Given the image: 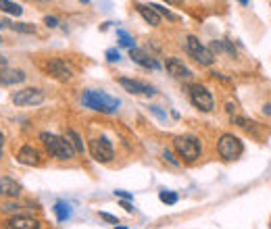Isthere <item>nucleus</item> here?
I'll return each instance as SVG.
<instances>
[{"mask_svg": "<svg viewBox=\"0 0 271 229\" xmlns=\"http://www.w3.org/2000/svg\"><path fill=\"white\" fill-rule=\"evenodd\" d=\"M40 142L46 146V150L50 152V156L59 158V161H71L77 154L73 150V146L69 144L67 138H60L57 134H48V131H42L40 134Z\"/></svg>", "mask_w": 271, "mask_h": 229, "instance_id": "f257e3e1", "label": "nucleus"}, {"mask_svg": "<svg viewBox=\"0 0 271 229\" xmlns=\"http://www.w3.org/2000/svg\"><path fill=\"white\" fill-rule=\"evenodd\" d=\"M82 104L86 109L98 111V113H104V114H111V113H115L119 109L117 98H113V96L98 92V90H86L84 96H82Z\"/></svg>", "mask_w": 271, "mask_h": 229, "instance_id": "f03ea898", "label": "nucleus"}, {"mask_svg": "<svg viewBox=\"0 0 271 229\" xmlns=\"http://www.w3.org/2000/svg\"><path fill=\"white\" fill-rule=\"evenodd\" d=\"M173 148H176L180 158H183L186 163H194L200 156V150H203L198 138H194V136H178L173 140Z\"/></svg>", "mask_w": 271, "mask_h": 229, "instance_id": "7ed1b4c3", "label": "nucleus"}, {"mask_svg": "<svg viewBox=\"0 0 271 229\" xmlns=\"http://www.w3.org/2000/svg\"><path fill=\"white\" fill-rule=\"evenodd\" d=\"M183 46H186V52L196 60V63L205 65V67H209V65H213V63H215V55H213L211 50H209V46L200 44L198 38L188 36L186 40H183Z\"/></svg>", "mask_w": 271, "mask_h": 229, "instance_id": "20e7f679", "label": "nucleus"}, {"mask_svg": "<svg viewBox=\"0 0 271 229\" xmlns=\"http://www.w3.org/2000/svg\"><path fill=\"white\" fill-rule=\"evenodd\" d=\"M217 152L223 161H236L244 152V146L240 142V138H236L234 134H223L217 142Z\"/></svg>", "mask_w": 271, "mask_h": 229, "instance_id": "39448f33", "label": "nucleus"}, {"mask_svg": "<svg viewBox=\"0 0 271 229\" xmlns=\"http://www.w3.org/2000/svg\"><path fill=\"white\" fill-rule=\"evenodd\" d=\"M188 96H190V102L194 104L196 109H200L203 113H211L215 109V100H213V94L207 90L205 86L200 84H192L188 87Z\"/></svg>", "mask_w": 271, "mask_h": 229, "instance_id": "423d86ee", "label": "nucleus"}, {"mask_svg": "<svg viewBox=\"0 0 271 229\" xmlns=\"http://www.w3.org/2000/svg\"><path fill=\"white\" fill-rule=\"evenodd\" d=\"M11 100L17 107H36V104L44 102V92L40 87H23L11 96Z\"/></svg>", "mask_w": 271, "mask_h": 229, "instance_id": "0eeeda50", "label": "nucleus"}, {"mask_svg": "<svg viewBox=\"0 0 271 229\" xmlns=\"http://www.w3.org/2000/svg\"><path fill=\"white\" fill-rule=\"evenodd\" d=\"M90 154L96 163H109L115 156V150L107 138H94L90 140Z\"/></svg>", "mask_w": 271, "mask_h": 229, "instance_id": "6e6552de", "label": "nucleus"}, {"mask_svg": "<svg viewBox=\"0 0 271 229\" xmlns=\"http://www.w3.org/2000/svg\"><path fill=\"white\" fill-rule=\"evenodd\" d=\"M46 69H48V73H50L52 77L59 79V82H69V79L73 77L71 65H69L67 60H63V58H50L48 65H46Z\"/></svg>", "mask_w": 271, "mask_h": 229, "instance_id": "1a4fd4ad", "label": "nucleus"}, {"mask_svg": "<svg viewBox=\"0 0 271 229\" xmlns=\"http://www.w3.org/2000/svg\"><path fill=\"white\" fill-rule=\"evenodd\" d=\"M119 86L125 87V92L136 94V96H154L156 94V90L152 86L138 82V79H129V77H119Z\"/></svg>", "mask_w": 271, "mask_h": 229, "instance_id": "9d476101", "label": "nucleus"}, {"mask_svg": "<svg viewBox=\"0 0 271 229\" xmlns=\"http://www.w3.org/2000/svg\"><path fill=\"white\" fill-rule=\"evenodd\" d=\"M17 163L28 165V167H38L42 163V156H40V152L33 146L25 144V146L19 148V152H17Z\"/></svg>", "mask_w": 271, "mask_h": 229, "instance_id": "9b49d317", "label": "nucleus"}, {"mask_svg": "<svg viewBox=\"0 0 271 229\" xmlns=\"http://www.w3.org/2000/svg\"><path fill=\"white\" fill-rule=\"evenodd\" d=\"M165 67H167V73L171 77H176V79H188V77H192V71L181 63L180 58H176V57H169L167 60H165Z\"/></svg>", "mask_w": 271, "mask_h": 229, "instance_id": "f8f14e48", "label": "nucleus"}, {"mask_svg": "<svg viewBox=\"0 0 271 229\" xmlns=\"http://www.w3.org/2000/svg\"><path fill=\"white\" fill-rule=\"evenodd\" d=\"M23 82H25V73L21 69H11V67L0 69V86H17Z\"/></svg>", "mask_w": 271, "mask_h": 229, "instance_id": "ddd939ff", "label": "nucleus"}, {"mask_svg": "<svg viewBox=\"0 0 271 229\" xmlns=\"http://www.w3.org/2000/svg\"><path fill=\"white\" fill-rule=\"evenodd\" d=\"M8 229H40L42 223L38 221V219H33L30 215H15L11 221L6 223Z\"/></svg>", "mask_w": 271, "mask_h": 229, "instance_id": "4468645a", "label": "nucleus"}, {"mask_svg": "<svg viewBox=\"0 0 271 229\" xmlns=\"http://www.w3.org/2000/svg\"><path fill=\"white\" fill-rule=\"evenodd\" d=\"M129 58L134 60V63H138L140 67H144V69H159V63L148 55V52L144 50H140V48H132L129 50Z\"/></svg>", "mask_w": 271, "mask_h": 229, "instance_id": "2eb2a0df", "label": "nucleus"}, {"mask_svg": "<svg viewBox=\"0 0 271 229\" xmlns=\"http://www.w3.org/2000/svg\"><path fill=\"white\" fill-rule=\"evenodd\" d=\"M21 194V186L11 177H2L0 179V196L4 198H17Z\"/></svg>", "mask_w": 271, "mask_h": 229, "instance_id": "dca6fc26", "label": "nucleus"}, {"mask_svg": "<svg viewBox=\"0 0 271 229\" xmlns=\"http://www.w3.org/2000/svg\"><path fill=\"white\" fill-rule=\"evenodd\" d=\"M136 11L142 15V19L148 23V25H152V28H156V25H161V17L156 15L152 8H151V4H136Z\"/></svg>", "mask_w": 271, "mask_h": 229, "instance_id": "f3484780", "label": "nucleus"}, {"mask_svg": "<svg viewBox=\"0 0 271 229\" xmlns=\"http://www.w3.org/2000/svg\"><path fill=\"white\" fill-rule=\"evenodd\" d=\"M0 11L6 13V15L19 17V15H23V6L17 4V2H11V0H0Z\"/></svg>", "mask_w": 271, "mask_h": 229, "instance_id": "a211bd4d", "label": "nucleus"}, {"mask_svg": "<svg viewBox=\"0 0 271 229\" xmlns=\"http://www.w3.org/2000/svg\"><path fill=\"white\" fill-rule=\"evenodd\" d=\"M209 50H215L217 55L219 52H227V55H232V57H236V50H234V46L230 42H225V40H215V42H211V46H209Z\"/></svg>", "mask_w": 271, "mask_h": 229, "instance_id": "6ab92c4d", "label": "nucleus"}, {"mask_svg": "<svg viewBox=\"0 0 271 229\" xmlns=\"http://www.w3.org/2000/svg\"><path fill=\"white\" fill-rule=\"evenodd\" d=\"M55 215H57V219H59V221H67V219L71 217V206H69L67 202L59 200L57 204H55Z\"/></svg>", "mask_w": 271, "mask_h": 229, "instance_id": "aec40b11", "label": "nucleus"}, {"mask_svg": "<svg viewBox=\"0 0 271 229\" xmlns=\"http://www.w3.org/2000/svg\"><path fill=\"white\" fill-rule=\"evenodd\" d=\"M67 140H69V144L73 146V150L80 154V152H84V142H82V138H80V134L77 131H73V129H67V136H65Z\"/></svg>", "mask_w": 271, "mask_h": 229, "instance_id": "412c9836", "label": "nucleus"}, {"mask_svg": "<svg viewBox=\"0 0 271 229\" xmlns=\"http://www.w3.org/2000/svg\"><path fill=\"white\" fill-rule=\"evenodd\" d=\"M159 200L163 202V204H176L178 202V194L176 192H169V190H161L159 192Z\"/></svg>", "mask_w": 271, "mask_h": 229, "instance_id": "4be33fe9", "label": "nucleus"}, {"mask_svg": "<svg viewBox=\"0 0 271 229\" xmlns=\"http://www.w3.org/2000/svg\"><path fill=\"white\" fill-rule=\"evenodd\" d=\"M117 36H119V44H121V46H125V48H129V50H132V48H136L134 38L129 36L127 31H123V29H117Z\"/></svg>", "mask_w": 271, "mask_h": 229, "instance_id": "5701e85b", "label": "nucleus"}, {"mask_svg": "<svg viewBox=\"0 0 271 229\" xmlns=\"http://www.w3.org/2000/svg\"><path fill=\"white\" fill-rule=\"evenodd\" d=\"M151 8H152V11H154L156 15H165V17H167V19H171V21H176V19H178V17L169 11V8H165V6H161V4H151Z\"/></svg>", "mask_w": 271, "mask_h": 229, "instance_id": "b1692460", "label": "nucleus"}, {"mask_svg": "<svg viewBox=\"0 0 271 229\" xmlns=\"http://www.w3.org/2000/svg\"><path fill=\"white\" fill-rule=\"evenodd\" d=\"M11 29L21 31V33H33L36 31L33 29V25H30V23H11Z\"/></svg>", "mask_w": 271, "mask_h": 229, "instance_id": "393cba45", "label": "nucleus"}, {"mask_svg": "<svg viewBox=\"0 0 271 229\" xmlns=\"http://www.w3.org/2000/svg\"><path fill=\"white\" fill-rule=\"evenodd\" d=\"M119 58H121V55H119V50H117V48L107 50V60H109V63H117Z\"/></svg>", "mask_w": 271, "mask_h": 229, "instance_id": "a878e982", "label": "nucleus"}, {"mask_svg": "<svg viewBox=\"0 0 271 229\" xmlns=\"http://www.w3.org/2000/svg\"><path fill=\"white\" fill-rule=\"evenodd\" d=\"M163 158H165V161H167V163H171L173 167H180V161H178L176 156H173V152H171V150H163Z\"/></svg>", "mask_w": 271, "mask_h": 229, "instance_id": "bb28decb", "label": "nucleus"}, {"mask_svg": "<svg viewBox=\"0 0 271 229\" xmlns=\"http://www.w3.org/2000/svg\"><path fill=\"white\" fill-rule=\"evenodd\" d=\"M115 196H119L121 200H132V198H134V194H129V192H125V190H117V192H115Z\"/></svg>", "mask_w": 271, "mask_h": 229, "instance_id": "cd10ccee", "label": "nucleus"}, {"mask_svg": "<svg viewBox=\"0 0 271 229\" xmlns=\"http://www.w3.org/2000/svg\"><path fill=\"white\" fill-rule=\"evenodd\" d=\"M44 23L48 25V28H57V25H59V19H57V17H44Z\"/></svg>", "mask_w": 271, "mask_h": 229, "instance_id": "c85d7f7f", "label": "nucleus"}, {"mask_svg": "<svg viewBox=\"0 0 271 229\" xmlns=\"http://www.w3.org/2000/svg\"><path fill=\"white\" fill-rule=\"evenodd\" d=\"M100 219H104V221H109V223H113V225L119 223L117 217H113V215H109V213H100Z\"/></svg>", "mask_w": 271, "mask_h": 229, "instance_id": "c756f323", "label": "nucleus"}, {"mask_svg": "<svg viewBox=\"0 0 271 229\" xmlns=\"http://www.w3.org/2000/svg\"><path fill=\"white\" fill-rule=\"evenodd\" d=\"M151 111H152V113H154L159 119H167V114H165V113H161V111H159V107H151Z\"/></svg>", "mask_w": 271, "mask_h": 229, "instance_id": "7c9ffc66", "label": "nucleus"}, {"mask_svg": "<svg viewBox=\"0 0 271 229\" xmlns=\"http://www.w3.org/2000/svg\"><path fill=\"white\" fill-rule=\"evenodd\" d=\"M2 152H4V134L0 131V158H2Z\"/></svg>", "mask_w": 271, "mask_h": 229, "instance_id": "2f4dec72", "label": "nucleus"}, {"mask_svg": "<svg viewBox=\"0 0 271 229\" xmlns=\"http://www.w3.org/2000/svg\"><path fill=\"white\" fill-rule=\"evenodd\" d=\"M121 206H123V208L127 210V213H132V210H134V208H132V204H129L127 200H123V202H121Z\"/></svg>", "mask_w": 271, "mask_h": 229, "instance_id": "473e14b6", "label": "nucleus"}, {"mask_svg": "<svg viewBox=\"0 0 271 229\" xmlns=\"http://www.w3.org/2000/svg\"><path fill=\"white\" fill-rule=\"evenodd\" d=\"M263 113H265V114H271V104H265V107H263Z\"/></svg>", "mask_w": 271, "mask_h": 229, "instance_id": "72a5a7b5", "label": "nucleus"}, {"mask_svg": "<svg viewBox=\"0 0 271 229\" xmlns=\"http://www.w3.org/2000/svg\"><path fill=\"white\" fill-rule=\"evenodd\" d=\"M234 109H236L234 104H232V102H227V113H234Z\"/></svg>", "mask_w": 271, "mask_h": 229, "instance_id": "f704fd0d", "label": "nucleus"}, {"mask_svg": "<svg viewBox=\"0 0 271 229\" xmlns=\"http://www.w3.org/2000/svg\"><path fill=\"white\" fill-rule=\"evenodd\" d=\"M0 42H2V38H0Z\"/></svg>", "mask_w": 271, "mask_h": 229, "instance_id": "c9c22d12", "label": "nucleus"}, {"mask_svg": "<svg viewBox=\"0 0 271 229\" xmlns=\"http://www.w3.org/2000/svg\"><path fill=\"white\" fill-rule=\"evenodd\" d=\"M269 229H271V225H269Z\"/></svg>", "mask_w": 271, "mask_h": 229, "instance_id": "e433bc0d", "label": "nucleus"}]
</instances>
